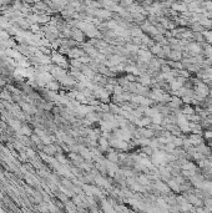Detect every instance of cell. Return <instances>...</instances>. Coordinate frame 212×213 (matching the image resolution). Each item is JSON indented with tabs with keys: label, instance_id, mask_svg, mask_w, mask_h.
<instances>
[{
	"label": "cell",
	"instance_id": "6da1fadb",
	"mask_svg": "<svg viewBox=\"0 0 212 213\" xmlns=\"http://www.w3.org/2000/svg\"><path fill=\"white\" fill-rule=\"evenodd\" d=\"M172 9L178 10V11H186L187 10V5L183 4V3H178V4H174L172 5Z\"/></svg>",
	"mask_w": 212,
	"mask_h": 213
},
{
	"label": "cell",
	"instance_id": "277c9868",
	"mask_svg": "<svg viewBox=\"0 0 212 213\" xmlns=\"http://www.w3.org/2000/svg\"><path fill=\"white\" fill-rule=\"evenodd\" d=\"M182 167H183L185 170H195V168H196V166H195L192 162H186V163L182 166Z\"/></svg>",
	"mask_w": 212,
	"mask_h": 213
},
{
	"label": "cell",
	"instance_id": "3957f363",
	"mask_svg": "<svg viewBox=\"0 0 212 213\" xmlns=\"http://www.w3.org/2000/svg\"><path fill=\"white\" fill-rule=\"evenodd\" d=\"M156 188L161 189V191H163V192L169 191V187H167L166 184H165V183H162V182H157V184H156Z\"/></svg>",
	"mask_w": 212,
	"mask_h": 213
},
{
	"label": "cell",
	"instance_id": "ba28073f",
	"mask_svg": "<svg viewBox=\"0 0 212 213\" xmlns=\"http://www.w3.org/2000/svg\"><path fill=\"white\" fill-rule=\"evenodd\" d=\"M182 144H183V140H182V138H178V137H177V138H174V145H175L176 147H177V146H181Z\"/></svg>",
	"mask_w": 212,
	"mask_h": 213
},
{
	"label": "cell",
	"instance_id": "5b68a950",
	"mask_svg": "<svg viewBox=\"0 0 212 213\" xmlns=\"http://www.w3.org/2000/svg\"><path fill=\"white\" fill-rule=\"evenodd\" d=\"M169 186L174 189V191H180V187H178V183L176 181H170L169 182Z\"/></svg>",
	"mask_w": 212,
	"mask_h": 213
},
{
	"label": "cell",
	"instance_id": "8992f818",
	"mask_svg": "<svg viewBox=\"0 0 212 213\" xmlns=\"http://www.w3.org/2000/svg\"><path fill=\"white\" fill-rule=\"evenodd\" d=\"M190 50H192L194 53H200L201 51V49H200V46L197 45V44H190Z\"/></svg>",
	"mask_w": 212,
	"mask_h": 213
},
{
	"label": "cell",
	"instance_id": "9c48e42d",
	"mask_svg": "<svg viewBox=\"0 0 212 213\" xmlns=\"http://www.w3.org/2000/svg\"><path fill=\"white\" fill-rule=\"evenodd\" d=\"M203 136H205V138H212V131H210V130H206L205 132H203Z\"/></svg>",
	"mask_w": 212,
	"mask_h": 213
},
{
	"label": "cell",
	"instance_id": "7a4b0ae2",
	"mask_svg": "<svg viewBox=\"0 0 212 213\" xmlns=\"http://www.w3.org/2000/svg\"><path fill=\"white\" fill-rule=\"evenodd\" d=\"M169 56L174 60V61H176V60H180L181 59V54L178 53V51H172V53H170L169 54Z\"/></svg>",
	"mask_w": 212,
	"mask_h": 213
},
{
	"label": "cell",
	"instance_id": "30bf717a",
	"mask_svg": "<svg viewBox=\"0 0 212 213\" xmlns=\"http://www.w3.org/2000/svg\"><path fill=\"white\" fill-rule=\"evenodd\" d=\"M206 55L208 57H212V46H207V49H206Z\"/></svg>",
	"mask_w": 212,
	"mask_h": 213
},
{
	"label": "cell",
	"instance_id": "52a82bcc",
	"mask_svg": "<svg viewBox=\"0 0 212 213\" xmlns=\"http://www.w3.org/2000/svg\"><path fill=\"white\" fill-rule=\"evenodd\" d=\"M141 82H142L144 85H149V84L151 82V79H150V76H146V75L141 76Z\"/></svg>",
	"mask_w": 212,
	"mask_h": 213
}]
</instances>
